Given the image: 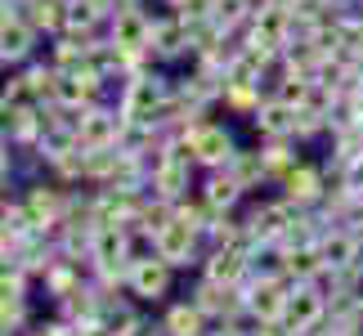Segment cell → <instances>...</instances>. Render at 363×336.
I'll list each match as a JSON object with an SVG mask.
<instances>
[{"instance_id": "cell-12", "label": "cell", "mask_w": 363, "mask_h": 336, "mask_svg": "<svg viewBox=\"0 0 363 336\" xmlns=\"http://www.w3.org/2000/svg\"><path fill=\"white\" fill-rule=\"evenodd\" d=\"M296 112L301 108H291V103H283V99H274V94H269L247 125H251V135H256V139H287L291 130H296Z\"/></svg>"}, {"instance_id": "cell-22", "label": "cell", "mask_w": 363, "mask_h": 336, "mask_svg": "<svg viewBox=\"0 0 363 336\" xmlns=\"http://www.w3.org/2000/svg\"><path fill=\"white\" fill-rule=\"evenodd\" d=\"M287 251V278L291 283H314L328 274V260L318 247H283Z\"/></svg>"}, {"instance_id": "cell-29", "label": "cell", "mask_w": 363, "mask_h": 336, "mask_svg": "<svg viewBox=\"0 0 363 336\" xmlns=\"http://www.w3.org/2000/svg\"><path fill=\"white\" fill-rule=\"evenodd\" d=\"M18 108H23V103H13V99H5V94H0V135L13 130V121H18Z\"/></svg>"}, {"instance_id": "cell-31", "label": "cell", "mask_w": 363, "mask_h": 336, "mask_svg": "<svg viewBox=\"0 0 363 336\" xmlns=\"http://www.w3.org/2000/svg\"><path fill=\"white\" fill-rule=\"evenodd\" d=\"M350 184H354V189H359V193H363V157H359V162H354V166H350Z\"/></svg>"}, {"instance_id": "cell-19", "label": "cell", "mask_w": 363, "mask_h": 336, "mask_svg": "<svg viewBox=\"0 0 363 336\" xmlns=\"http://www.w3.org/2000/svg\"><path fill=\"white\" fill-rule=\"evenodd\" d=\"M23 18L45 40L67 32V0H23Z\"/></svg>"}, {"instance_id": "cell-9", "label": "cell", "mask_w": 363, "mask_h": 336, "mask_svg": "<svg viewBox=\"0 0 363 336\" xmlns=\"http://www.w3.org/2000/svg\"><path fill=\"white\" fill-rule=\"evenodd\" d=\"M278 193L291 198L296 206H318V202H323V193H328L323 162H310V157H305L301 166H291V171L283 175V184H278Z\"/></svg>"}, {"instance_id": "cell-20", "label": "cell", "mask_w": 363, "mask_h": 336, "mask_svg": "<svg viewBox=\"0 0 363 336\" xmlns=\"http://www.w3.org/2000/svg\"><path fill=\"white\" fill-rule=\"evenodd\" d=\"M256 144H260V152H264V171H269V184L278 189V184H283V175L291 171V166H301L305 157H301V144H296V139H256Z\"/></svg>"}, {"instance_id": "cell-14", "label": "cell", "mask_w": 363, "mask_h": 336, "mask_svg": "<svg viewBox=\"0 0 363 336\" xmlns=\"http://www.w3.org/2000/svg\"><path fill=\"white\" fill-rule=\"evenodd\" d=\"M260 103H264V86H260V81H251V77H225V99H220V112H225V117L251 121Z\"/></svg>"}, {"instance_id": "cell-1", "label": "cell", "mask_w": 363, "mask_h": 336, "mask_svg": "<svg viewBox=\"0 0 363 336\" xmlns=\"http://www.w3.org/2000/svg\"><path fill=\"white\" fill-rule=\"evenodd\" d=\"M175 152H179V157H189L193 166H198V171H225L229 157L238 152V135H233V125H229V121L206 117L189 139H179Z\"/></svg>"}, {"instance_id": "cell-3", "label": "cell", "mask_w": 363, "mask_h": 336, "mask_svg": "<svg viewBox=\"0 0 363 336\" xmlns=\"http://www.w3.org/2000/svg\"><path fill=\"white\" fill-rule=\"evenodd\" d=\"M175 278H179V269H171L157 251H144V256L130 260V296L139 305H166L175 291Z\"/></svg>"}, {"instance_id": "cell-15", "label": "cell", "mask_w": 363, "mask_h": 336, "mask_svg": "<svg viewBox=\"0 0 363 336\" xmlns=\"http://www.w3.org/2000/svg\"><path fill=\"white\" fill-rule=\"evenodd\" d=\"M247 32L274 40V45H287L291 40V0H260V9H256Z\"/></svg>"}, {"instance_id": "cell-5", "label": "cell", "mask_w": 363, "mask_h": 336, "mask_svg": "<svg viewBox=\"0 0 363 336\" xmlns=\"http://www.w3.org/2000/svg\"><path fill=\"white\" fill-rule=\"evenodd\" d=\"M121 130H125V112L117 108V99H99V103H90L86 112H81V125H77V135H81V144H86V148L117 144Z\"/></svg>"}, {"instance_id": "cell-10", "label": "cell", "mask_w": 363, "mask_h": 336, "mask_svg": "<svg viewBox=\"0 0 363 336\" xmlns=\"http://www.w3.org/2000/svg\"><path fill=\"white\" fill-rule=\"evenodd\" d=\"M198 274H206L211 283L238 287V283H247V274H251V251L247 247H206Z\"/></svg>"}, {"instance_id": "cell-8", "label": "cell", "mask_w": 363, "mask_h": 336, "mask_svg": "<svg viewBox=\"0 0 363 336\" xmlns=\"http://www.w3.org/2000/svg\"><path fill=\"white\" fill-rule=\"evenodd\" d=\"M323 318H328V291H323V283H291V305H287L283 323L291 332H314Z\"/></svg>"}, {"instance_id": "cell-4", "label": "cell", "mask_w": 363, "mask_h": 336, "mask_svg": "<svg viewBox=\"0 0 363 336\" xmlns=\"http://www.w3.org/2000/svg\"><path fill=\"white\" fill-rule=\"evenodd\" d=\"M198 179H202V171L189 157H179L175 144H171V157H166L148 179V193L152 198H166V202H179V198H189V193L198 189Z\"/></svg>"}, {"instance_id": "cell-30", "label": "cell", "mask_w": 363, "mask_h": 336, "mask_svg": "<svg viewBox=\"0 0 363 336\" xmlns=\"http://www.w3.org/2000/svg\"><path fill=\"white\" fill-rule=\"evenodd\" d=\"M86 5H90V9H94V13H99V18L108 23V18H113V13L121 9V0H86Z\"/></svg>"}, {"instance_id": "cell-17", "label": "cell", "mask_w": 363, "mask_h": 336, "mask_svg": "<svg viewBox=\"0 0 363 336\" xmlns=\"http://www.w3.org/2000/svg\"><path fill=\"white\" fill-rule=\"evenodd\" d=\"M198 193L206 202L216 206V211H238V206L251 198V193L233 179L229 171H202V179H198Z\"/></svg>"}, {"instance_id": "cell-2", "label": "cell", "mask_w": 363, "mask_h": 336, "mask_svg": "<svg viewBox=\"0 0 363 336\" xmlns=\"http://www.w3.org/2000/svg\"><path fill=\"white\" fill-rule=\"evenodd\" d=\"M152 251L171 264V269H179V274H189V269H202V256H206V237H202V229H193L189 220H171L166 229L152 237Z\"/></svg>"}, {"instance_id": "cell-21", "label": "cell", "mask_w": 363, "mask_h": 336, "mask_svg": "<svg viewBox=\"0 0 363 336\" xmlns=\"http://www.w3.org/2000/svg\"><path fill=\"white\" fill-rule=\"evenodd\" d=\"M45 59L59 67V72H77V67H86V63H90V40H81V36H72V32H63V36L45 40Z\"/></svg>"}, {"instance_id": "cell-28", "label": "cell", "mask_w": 363, "mask_h": 336, "mask_svg": "<svg viewBox=\"0 0 363 336\" xmlns=\"http://www.w3.org/2000/svg\"><path fill=\"white\" fill-rule=\"evenodd\" d=\"M77 336H117V332H113V323H108L104 314H94L86 323H77Z\"/></svg>"}, {"instance_id": "cell-24", "label": "cell", "mask_w": 363, "mask_h": 336, "mask_svg": "<svg viewBox=\"0 0 363 336\" xmlns=\"http://www.w3.org/2000/svg\"><path fill=\"white\" fill-rule=\"evenodd\" d=\"M77 148H81V135L72 130V125H50V130L40 135V144H36V152L45 157V166L63 162L67 152H77Z\"/></svg>"}, {"instance_id": "cell-27", "label": "cell", "mask_w": 363, "mask_h": 336, "mask_svg": "<svg viewBox=\"0 0 363 336\" xmlns=\"http://www.w3.org/2000/svg\"><path fill=\"white\" fill-rule=\"evenodd\" d=\"M18 247H23V233H13V229H9V224H5V220H0V264H5V260H13V256H18Z\"/></svg>"}, {"instance_id": "cell-16", "label": "cell", "mask_w": 363, "mask_h": 336, "mask_svg": "<svg viewBox=\"0 0 363 336\" xmlns=\"http://www.w3.org/2000/svg\"><path fill=\"white\" fill-rule=\"evenodd\" d=\"M225 171H229L233 179H238V184H242L247 193L274 189V184H269V171H264V152H260V144H238V152L229 157Z\"/></svg>"}, {"instance_id": "cell-25", "label": "cell", "mask_w": 363, "mask_h": 336, "mask_svg": "<svg viewBox=\"0 0 363 336\" xmlns=\"http://www.w3.org/2000/svg\"><path fill=\"white\" fill-rule=\"evenodd\" d=\"M328 130H332V112H323V108H301L291 139H296L301 148H310V144H318V139H328Z\"/></svg>"}, {"instance_id": "cell-6", "label": "cell", "mask_w": 363, "mask_h": 336, "mask_svg": "<svg viewBox=\"0 0 363 336\" xmlns=\"http://www.w3.org/2000/svg\"><path fill=\"white\" fill-rule=\"evenodd\" d=\"M184 296H189L193 305H198V310H202L206 318H211V323H225V318H233V314L242 310V296H238V287L211 283L206 274H198V278H193Z\"/></svg>"}, {"instance_id": "cell-26", "label": "cell", "mask_w": 363, "mask_h": 336, "mask_svg": "<svg viewBox=\"0 0 363 336\" xmlns=\"http://www.w3.org/2000/svg\"><path fill=\"white\" fill-rule=\"evenodd\" d=\"M67 32L81 36V40H94L99 32H108V23L86 5V0H67Z\"/></svg>"}, {"instance_id": "cell-18", "label": "cell", "mask_w": 363, "mask_h": 336, "mask_svg": "<svg viewBox=\"0 0 363 336\" xmlns=\"http://www.w3.org/2000/svg\"><path fill=\"white\" fill-rule=\"evenodd\" d=\"M162 327H166V336H206L211 332V318L184 296V301H166L162 305Z\"/></svg>"}, {"instance_id": "cell-13", "label": "cell", "mask_w": 363, "mask_h": 336, "mask_svg": "<svg viewBox=\"0 0 363 336\" xmlns=\"http://www.w3.org/2000/svg\"><path fill=\"white\" fill-rule=\"evenodd\" d=\"M318 251H323L328 269H354L363 260V242L345 229V224H328L323 237H318Z\"/></svg>"}, {"instance_id": "cell-7", "label": "cell", "mask_w": 363, "mask_h": 336, "mask_svg": "<svg viewBox=\"0 0 363 336\" xmlns=\"http://www.w3.org/2000/svg\"><path fill=\"white\" fill-rule=\"evenodd\" d=\"M0 50H5L9 67H23V63H32L36 54H45V36H40L23 13H13V18L0 23Z\"/></svg>"}, {"instance_id": "cell-32", "label": "cell", "mask_w": 363, "mask_h": 336, "mask_svg": "<svg viewBox=\"0 0 363 336\" xmlns=\"http://www.w3.org/2000/svg\"><path fill=\"white\" fill-rule=\"evenodd\" d=\"M0 72H9V63H5V50H0Z\"/></svg>"}, {"instance_id": "cell-11", "label": "cell", "mask_w": 363, "mask_h": 336, "mask_svg": "<svg viewBox=\"0 0 363 336\" xmlns=\"http://www.w3.org/2000/svg\"><path fill=\"white\" fill-rule=\"evenodd\" d=\"M108 36H113L117 45H130V50H152L148 5H121L113 18H108Z\"/></svg>"}, {"instance_id": "cell-23", "label": "cell", "mask_w": 363, "mask_h": 336, "mask_svg": "<svg viewBox=\"0 0 363 336\" xmlns=\"http://www.w3.org/2000/svg\"><path fill=\"white\" fill-rule=\"evenodd\" d=\"M117 166H121V148H117V144H104V148H86V184H94V189L113 184Z\"/></svg>"}]
</instances>
